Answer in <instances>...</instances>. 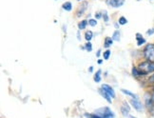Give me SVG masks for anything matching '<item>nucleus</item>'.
Wrapping results in <instances>:
<instances>
[{"instance_id":"1","label":"nucleus","mask_w":154,"mask_h":118,"mask_svg":"<svg viewBox=\"0 0 154 118\" xmlns=\"http://www.w3.org/2000/svg\"><path fill=\"white\" fill-rule=\"evenodd\" d=\"M143 54L146 60L154 62V44L152 43L146 44V46L144 48Z\"/></svg>"},{"instance_id":"2","label":"nucleus","mask_w":154,"mask_h":118,"mask_svg":"<svg viewBox=\"0 0 154 118\" xmlns=\"http://www.w3.org/2000/svg\"><path fill=\"white\" fill-rule=\"evenodd\" d=\"M138 68L141 70H143V72L146 74L153 73H154V62H151L149 60L143 61L138 65Z\"/></svg>"},{"instance_id":"3","label":"nucleus","mask_w":154,"mask_h":118,"mask_svg":"<svg viewBox=\"0 0 154 118\" xmlns=\"http://www.w3.org/2000/svg\"><path fill=\"white\" fill-rule=\"evenodd\" d=\"M95 113L100 116V118H114V113L108 107H104L102 109L97 110Z\"/></svg>"},{"instance_id":"4","label":"nucleus","mask_w":154,"mask_h":118,"mask_svg":"<svg viewBox=\"0 0 154 118\" xmlns=\"http://www.w3.org/2000/svg\"><path fill=\"white\" fill-rule=\"evenodd\" d=\"M130 103H131V105L134 107V109L136 110H138V111H142L143 110V104L141 103V101L138 99V98H133L130 100Z\"/></svg>"},{"instance_id":"5","label":"nucleus","mask_w":154,"mask_h":118,"mask_svg":"<svg viewBox=\"0 0 154 118\" xmlns=\"http://www.w3.org/2000/svg\"><path fill=\"white\" fill-rule=\"evenodd\" d=\"M88 2H86V1H84L83 3H81V5L78 7V9H77V11H76V16L77 17H80V16H82L83 15V14L85 13L86 11V10H87V8H88Z\"/></svg>"},{"instance_id":"6","label":"nucleus","mask_w":154,"mask_h":118,"mask_svg":"<svg viewBox=\"0 0 154 118\" xmlns=\"http://www.w3.org/2000/svg\"><path fill=\"white\" fill-rule=\"evenodd\" d=\"M125 3V0H108V4L112 8H120Z\"/></svg>"},{"instance_id":"7","label":"nucleus","mask_w":154,"mask_h":118,"mask_svg":"<svg viewBox=\"0 0 154 118\" xmlns=\"http://www.w3.org/2000/svg\"><path fill=\"white\" fill-rule=\"evenodd\" d=\"M103 90L106 92V93H109V95L111 96V98H114L115 97V92L114 90L109 85H106V84H103L102 87H101Z\"/></svg>"},{"instance_id":"8","label":"nucleus","mask_w":154,"mask_h":118,"mask_svg":"<svg viewBox=\"0 0 154 118\" xmlns=\"http://www.w3.org/2000/svg\"><path fill=\"white\" fill-rule=\"evenodd\" d=\"M132 75L134 77H142V76H146L147 74L145 73L143 70H141L138 67H133L132 68Z\"/></svg>"},{"instance_id":"9","label":"nucleus","mask_w":154,"mask_h":118,"mask_svg":"<svg viewBox=\"0 0 154 118\" xmlns=\"http://www.w3.org/2000/svg\"><path fill=\"white\" fill-rule=\"evenodd\" d=\"M129 111H130V107L128 106V104L125 101V102H123L122 104V107H121V113L124 116H128V113H129Z\"/></svg>"},{"instance_id":"10","label":"nucleus","mask_w":154,"mask_h":118,"mask_svg":"<svg viewBox=\"0 0 154 118\" xmlns=\"http://www.w3.org/2000/svg\"><path fill=\"white\" fill-rule=\"evenodd\" d=\"M136 40H137V46H142L146 43V39L141 33H136Z\"/></svg>"},{"instance_id":"11","label":"nucleus","mask_w":154,"mask_h":118,"mask_svg":"<svg viewBox=\"0 0 154 118\" xmlns=\"http://www.w3.org/2000/svg\"><path fill=\"white\" fill-rule=\"evenodd\" d=\"M99 92H100V94H101V95L106 100V101H108L109 103H111L112 101H111V96L109 95V93H106L104 90H103V88H100V90H99Z\"/></svg>"},{"instance_id":"12","label":"nucleus","mask_w":154,"mask_h":118,"mask_svg":"<svg viewBox=\"0 0 154 118\" xmlns=\"http://www.w3.org/2000/svg\"><path fill=\"white\" fill-rule=\"evenodd\" d=\"M113 39L110 38V37H106L105 39V43H104V47L106 48H109L110 46H112V43H113Z\"/></svg>"},{"instance_id":"13","label":"nucleus","mask_w":154,"mask_h":118,"mask_svg":"<svg viewBox=\"0 0 154 118\" xmlns=\"http://www.w3.org/2000/svg\"><path fill=\"white\" fill-rule=\"evenodd\" d=\"M62 8L65 10V11H70L72 10V5L70 2H65L62 6Z\"/></svg>"},{"instance_id":"14","label":"nucleus","mask_w":154,"mask_h":118,"mask_svg":"<svg viewBox=\"0 0 154 118\" xmlns=\"http://www.w3.org/2000/svg\"><path fill=\"white\" fill-rule=\"evenodd\" d=\"M88 24V21H87V20H82L81 22L78 23V29L79 30H84V29H86V27H87Z\"/></svg>"},{"instance_id":"15","label":"nucleus","mask_w":154,"mask_h":118,"mask_svg":"<svg viewBox=\"0 0 154 118\" xmlns=\"http://www.w3.org/2000/svg\"><path fill=\"white\" fill-rule=\"evenodd\" d=\"M93 37V33L91 31H87L86 33H85V39L87 41H91Z\"/></svg>"},{"instance_id":"16","label":"nucleus","mask_w":154,"mask_h":118,"mask_svg":"<svg viewBox=\"0 0 154 118\" xmlns=\"http://www.w3.org/2000/svg\"><path fill=\"white\" fill-rule=\"evenodd\" d=\"M121 92H122L123 93L127 94V95H129V96H131L132 98H138V96L136 95V94L132 93L131 92H129V91H128V90H124V88H122V90H121Z\"/></svg>"},{"instance_id":"17","label":"nucleus","mask_w":154,"mask_h":118,"mask_svg":"<svg viewBox=\"0 0 154 118\" xmlns=\"http://www.w3.org/2000/svg\"><path fill=\"white\" fill-rule=\"evenodd\" d=\"M101 70H99L98 72L95 73V75H94V81L97 82V83H99L100 81H101Z\"/></svg>"},{"instance_id":"18","label":"nucleus","mask_w":154,"mask_h":118,"mask_svg":"<svg viewBox=\"0 0 154 118\" xmlns=\"http://www.w3.org/2000/svg\"><path fill=\"white\" fill-rule=\"evenodd\" d=\"M112 39L114 41H120V32L119 31H115L113 35H112Z\"/></svg>"},{"instance_id":"19","label":"nucleus","mask_w":154,"mask_h":118,"mask_svg":"<svg viewBox=\"0 0 154 118\" xmlns=\"http://www.w3.org/2000/svg\"><path fill=\"white\" fill-rule=\"evenodd\" d=\"M118 23H119L120 25H126L128 23V19L126 18L125 16H121L119 18V21H118Z\"/></svg>"},{"instance_id":"20","label":"nucleus","mask_w":154,"mask_h":118,"mask_svg":"<svg viewBox=\"0 0 154 118\" xmlns=\"http://www.w3.org/2000/svg\"><path fill=\"white\" fill-rule=\"evenodd\" d=\"M103 56H104L105 60H108V59L109 58V56H110V51L109 50H106V51H104Z\"/></svg>"},{"instance_id":"21","label":"nucleus","mask_w":154,"mask_h":118,"mask_svg":"<svg viewBox=\"0 0 154 118\" xmlns=\"http://www.w3.org/2000/svg\"><path fill=\"white\" fill-rule=\"evenodd\" d=\"M103 18H104L105 22H109V17L108 15V11H103Z\"/></svg>"},{"instance_id":"22","label":"nucleus","mask_w":154,"mask_h":118,"mask_svg":"<svg viewBox=\"0 0 154 118\" xmlns=\"http://www.w3.org/2000/svg\"><path fill=\"white\" fill-rule=\"evenodd\" d=\"M147 83L151 84V85H154V73H151V75L149 77V79H147Z\"/></svg>"},{"instance_id":"23","label":"nucleus","mask_w":154,"mask_h":118,"mask_svg":"<svg viewBox=\"0 0 154 118\" xmlns=\"http://www.w3.org/2000/svg\"><path fill=\"white\" fill-rule=\"evenodd\" d=\"M85 46H86L85 48H86V50H87L88 51H92V45H91V43L90 42V41H88V43H87Z\"/></svg>"},{"instance_id":"24","label":"nucleus","mask_w":154,"mask_h":118,"mask_svg":"<svg viewBox=\"0 0 154 118\" xmlns=\"http://www.w3.org/2000/svg\"><path fill=\"white\" fill-rule=\"evenodd\" d=\"M88 24H90L91 27H95L97 25V20L96 19H90L88 20Z\"/></svg>"},{"instance_id":"25","label":"nucleus","mask_w":154,"mask_h":118,"mask_svg":"<svg viewBox=\"0 0 154 118\" xmlns=\"http://www.w3.org/2000/svg\"><path fill=\"white\" fill-rule=\"evenodd\" d=\"M146 34L147 35H152V34H154V28H151V29H149V30H147V32H146Z\"/></svg>"},{"instance_id":"26","label":"nucleus","mask_w":154,"mask_h":118,"mask_svg":"<svg viewBox=\"0 0 154 118\" xmlns=\"http://www.w3.org/2000/svg\"><path fill=\"white\" fill-rule=\"evenodd\" d=\"M102 15H103V14H101V13H96V14H95V18H96V19L101 18Z\"/></svg>"},{"instance_id":"27","label":"nucleus","mask_w":154,"mask_h":118,"mask_svg":"<svg viewBox=\"0 0 154 118\" xmlns=\"http://www.w3.org/2000/svg\"><path fill=\"white\" fill-rule=\"evenodd\" d=\"M151 99H152V103H153V106H154V91L151 94Z\"/></svg>"},{"instance_id":"28","label":"nucleus","mask_w":154,"mask_h":118,"mask_svg":"<svg viewBox=\"0 0 154 118\" xmlns=\"http://www.w3.org/2000/svg\"><path fill=\"white\" fill-rule=\"evenodd\" d=\"M100 54H101V50H99V51H97V54H96V56H97V57H99V56H100Z\"/></svg>"},{"instance_id":"29","label":"nucleus","mask_w":154,"mask_h":118,"mask_svg":"<svg viewBox=\"0 0 154 118\" xmlns=\"http://www.w3.org/2000/svg\"><path fill=\"white\" fill-rule=\"evenodd\" d=\"M103 63V61L101 60V59H99V60H98V64H102Z\"/></svg>"},{"instance_id":"30","label":"nucleus","mask_w":154,"mask_h":118,"mask_svg":"<svg viewBox=\"0 0 154 118\" xmlns=\"http://www.w3.org/2000/svg\"><path fill=\"white\" fill-rule=\"evenodd\" d=\"M92 70H93V67H90V72L91 73V72H92Z\"/></svg>"},{"instance_id":"31","label":"nucleus","mask_w":154,"mask_h":118,"mask_svg":"<svg viewBox=\"0 0 154 118\" xmlns=\"http://www.w3.org/2000/svg\"><path fill=\"white\" fill-rule=\"evenodd\" d=\"M130 118H136V117H130Z\"/></svg>"},{"instance_id":"32","label":"nucleus","mask_w":154,"mask_h":118,"mask_svg":"<svg viewBox=\"0 0 154 118\" xmlns=\"http://www.w3.org/2000/svg\"><path fill=\"white\" fill-rule=\"evenodd\" d=\"M78 1H82V0H78Z\"/></svg>"},{"instance_id":"33","label":"nucleus","mask_w":154,"mask_h":118,"mask_svg":"<svg viewBox=\"0 0 154 118\" xmlns=\"http://www.w3.org/2000/svg\"><path fill=\"white\" fill-rule=\"evenodd\" d=\"M153 91H154V87H153Z\"/></svg>"}]
</instances>
